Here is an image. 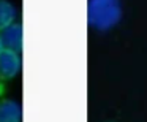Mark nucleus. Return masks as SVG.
<instances>
[{"label":"nucleus","mask_w":147,"mask_h":122,"mask_svg":"<svg viewBox=\"0 0 147 122\" xmlns=\"http://www.w3.org/2000/svg\"><path fill=\"white\" fill-rule=\"evenodd\" d=\"M14 19H16L14 7L7 0H0V30L11 26L14 22Z\"/></svg>","instance_id":"nucleus-5"},{"label":"nucleus","mask_w":147,"mask_h":122,"mask_svg":"<svg viewBox=\"0 0 147 122\" xmlns=\"http://www.w3.org/2000/svg\"><path fill=\"white\" fill-rule=\"evenodd\" d=\"M22 108L14 100H0V122H21Z\"/></svg>","instance_id":"nucleus-4"},{"label":"nucleus","mask_w":147,"mask_h":122,"mask_svg":"<svg viewBox=\"0 0 147 122\" xmlns=\"http://www.w3.org/2000/svg\"><path fill=\"white\" fill-rule=\"evenodd\" d=\"M0 32H2L0 40H2L3 49H10V51L14 52H19L22 49V26L21 24L13 22L11 26L5 27Z\"/></svg>","instance_id":"nucleus-3"},{"label":"nucleus","mask_w":147,"mask_h":122,"mask_svg":"<svg viewBox=\"0 0 147 122\" xmlns=\"http://www.w3.org/2000/svg\"><path fill=\"white\" fill-rule=\"evenodd\" d=\"M2 49H3V46H2V40H0V51H2Z\"/></svg>","instance_id":"nucleus-6"},{"label":"nucleus","mask_w":147,"mask_h":122,"mask_svg":"<svg viewBox=\"0 0 147 122\" xmlns=\"http://www.w3.org/2000/svg\"><path fill=\"white\" fill-rule=\"evenodd\" d=\"M89 24L96 30H109L120 21V0H89Z\"/></svg>","instance_id":"nucleus-1"},{"label":"nucleus","mask_w":147,"mask_h":122,"mask_svg":"<svg viewBox=\"0 0 147 122\" xmlns=\"http://www.w3.org/2000/svg\"><path fill=\"white\" fill-rule=\"evenodd\" d=\"M21 71L19 52L2 49L0 51V79H11Z\"/></svg>","instance_id":"nucleus-2"}]
</instances>
